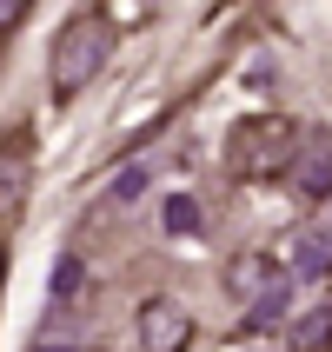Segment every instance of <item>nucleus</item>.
Here are the masks:
<instances>
[{"instance_id": "f257e3e1", "label": "nucleus", "mask_w": 332, "mask_h": 352, "mask_svg": "<svg viewBox=\"0 0 332 352\" xmlns=\"http://www.w3.org/2000/svg\"><path fill=\"white\" fill-rule=\"evenodd\" d=\"M226 286H233V299H246V326L253 333H286L293 326V286L299 279L286 273L279 253H246Z\"/></svg>"}, {"instance_id": "f03ea898", "label": "nucleus", "mask_w": 332, "mask_h": 352, "mask_svg": "<svg viewBox=\"0 0 332 352\" xmlns=\"http://www.w3.org/2000/svg\"><path fill=\"white\" fill-rule=\"evenodd\" d=\"M107 54H113V20L107 14H74L54 34V94L74 100L80 87L107 67Z\"/></svg>"}, {"instance_id": "7ed1b4c3", "label": "nucleus", "mask_w": 332, "mask_h": 352, "mask_svg": "<svg viewBox=\"0 0 332 352\" xmlns=\"http://www.w3.org/2000/svg\"><path fill=\"white\" fill-rule=\"evenodd\" d=\"M293 126L286 120H246L233 133V166L239 173H293Z\"/></svg>"}, {"instance_id": "20e7f679", "label": "nucleus", "mask_w": 332, "mask_h": 352, "mask_svg": "<svg viewBox=\"0 0 332 352\" xmlns=\"http://www.w3.org/2000/svg\"><path fill=\"white\" fill-rule=\"evenodd\" d=\"M140 346L146 352H186L193 346V313L179 299H146L140 306Z\"/></svg>"}, {"instance_id": "39448f33", "label": "nucleus", "mask_w": 332, "mask_h": 352, "mask_svg": "<svg viewBox=\"0 0 332 352\" xmlns=\"http://www.w3.org/2000/svg\"><path fill=\"white\" fill-rule=\"evenodd\" d=\"M27 179H34V140L27 133H0V226L20 213Z\"/></svg>"}, {"instance_id": "423d86ee", "label": "nucleus", "mask_w": 332, "mask_h": 352, "mask_svg": "<svg viewBox=\"0 0 332 352\" xmlns=\"http://www.w3.org/2000/svg\"><path fill=\"white\" fill-rule=\"evenodd\" d=\"M286 273L293 279H326L332 273V239L326 233H293L286 239Z\"/></svg>"}, {"instance_id": "0eeeda50", "label": "nucleus", "mask_w": 332, "mask_h": 352, "mask_svg": "<svg viewBox=\"0 0 332 352\" xmlns=\"http://www.w3.org/2000/svg\"><path fill=\"white\" fill-rule=\"evenodd\" d=\"M286 352H332V299L313 313H293L286 326Z\"/></svg>"}, {"instance_id": "6e6552de", "label": "nucleus", "mask_w": 332, "mask_h": 352, "mask_svg": "<svg viewBox=\"0 0 332 352\" xmlns=\"http://www.w3.org/2000/svg\"><path fill=\"white\" fill-rule=\"evenodd\" d=\"M293 186L313 199H332V153H299L293 160Z\"/></svg>"}, {"instance_id": "1a4fd4ad", "label": "nucleus", "mask_w": 332, "mask_h": 352, "mask_svg": "<svg viewBox=\"0 0 332 352\" xmlns=\"http://www.w3.org/2000/svg\"><path fill=\"white\" fill-rule=\"evenodd\" d=\"M159 226H166V233H173V239H193L199 226H206V219H199V199L173 193V199H166V206H159Z\"/></svg>"}, {"instance_id": "9d476101", "label": "nucleus", "mask_w": 332, "mask_h": 352, "mask_svg": "<svg viewBox=\"0 0 332 352\" xmlns=\"http://www.w3.org/2000/svg\"><path fill=\"white\" fill-rule=\"evenodd\" d=\"M87 293V259L80 253H60L54 259V306H67V299Z\"/></svg>"}, {"instance_id": "9b49d317", "label": "nucleus", "mask_w": 332, "mask_h": 352, "mask_svg": "<svg viewBox=\"0 0 332 352\" xmlns=\"http://www.w3.org/2000/svg\"><path fill=\"white\" fill-rule=\"evenodd\" d=\"M140 193H146V166H126V173L113 179V206H133Z\"/></svg>"}, {"instance_id": "f8f14e48", "label": "nucleus", "mask_w": 332, "mask_h": 352, "mask_svg": "<svg viewBox=\"0 0 332 352\" xmlns=\"http://www.w3.org/2000/svg\"><path fill=\"white\" fill-rule=\"evenodd\" d=\"M20 14H27V0H0V34H7V27H14Z\"/></svg>"}, {"instance_id": "ddd939ff", "label": "nucleus", "mask_w": 332, "mask_h": 352, "mask_svg": "<svg viewBox=\"0 0 332 352\" xmlns=\"http://www.w3.org/2000/svg\"><path fill=\"white\" fill-rule=\"evenodd\" d=\"M34 352H80V346H60V339H40Z\"/></svg>"}, {"instance_id": "4468645a", "label": "nucleus", "mask_w": 332, "mask_h": 352, "mask_svg": "<svg viewBox=\"0 0 332 352\" xmlns=\"http://www.w3.org/2000/svg\"><path fill=\"white\" fill-rule=\"evenodd\" d=\"M0 273H7V253H0Z\"/></svg>"}, {"instance_id": "2eb2a0df", "label": "nucleus", "mask_w": 332, "mask_h": 352, "mask_svg": "<svg viewBox=\"0 0 332 352\" xmlns=\"http://www.w3.org/2000/svg\"><path fill=\"white\" fill-rule=\"evenodd\" d=\"M80 352H93V346H80Z\"/></svg>"}]
</instances>
